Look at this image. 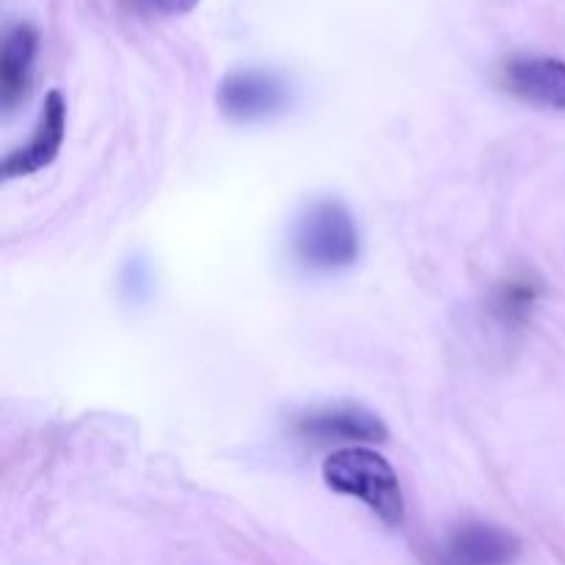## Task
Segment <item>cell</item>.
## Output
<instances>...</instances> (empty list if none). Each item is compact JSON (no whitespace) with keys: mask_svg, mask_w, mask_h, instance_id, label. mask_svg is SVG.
Wrapping results in <instances>:
<instances>
[{"mask_svg":"<svg viewBox=\"0 0 565 565\" xmlns=\"http://www.w3.org/2000/svg\"><path fill=\"white\" fill-rule=\"evenodd\" d=\"M202 0H130L143 14H158V17H180L193 11Z\"/></svg>","mask_w":565,"mask_h":565,"instance_id":"10","label":"cell"},{"mask_svg":"<svg viewBox=\"0 0 565 565\" xmlns=\"http://www.w3.org/2000/svg\"><path fill=\"white\" fill-rule=\"evenodd\" d=\"M36 50L39 33L33 25L20 22V25L6 31L3 50H0V105L6 110L25 99L28 88H31Z\"/></svg>","mask_w":565,"mask_h":565,"instance_id":"8","label":"cell"},{"mask_svg":"<svg viewBox=\"0 0 565 565\" xmlns=\"http://www.w3.org/2000/svg\"><path fill=\"white\" fill-rule=\"evenodd\" d=\"M522 544L494 524H463L445 546V565H511Z\"/></svg>","mask_w":565,"mask_h":565,"instance_id":"7","label":"cell"},{"mask_svg":"<svg viewBox=\"0 0 565 565\" xmlns=\"http://www.w3.org/2000/svg\"><path fill=\"white\" fill-rule=\"evenodd\" d=\"M292 99V88L279 72L248 70L230 72L218 86V108L232 121H263L285 114Z\"/></svg>","mask_w":565,"mask_h":565,"instance_id":"3","label":"cell"},{"mask_svg":"<svg viewBox=\"0 0 565 565\" xmlns=\"http://www.w3.org/2000/svg\"><path fill=\"white\" fill-rule=\"evenodd\" d=\"M323 480L331 491L356 497L384 524H397L406 516L401 480L384 456L367 447H342L323 463Z\"/></svg>","mask_w":565,"mask_h":565,"instance_id":"1","label":"cell"},{"mask_svg":"<svg viewBox=\"0 0 565 565\" xmlns=\"http://www.w3.org/2000/svg\"><path fill=\"white\" fill-rule=\"evenodd\" d=\"M535 298H539V287H535L530 279L508 281V285L500 290V296H497V315H500L502 320L516 323V320L527 318Z\"/></svg>","mask_w":565,"mask_h":565,"instance_id":"9","label":"cell"},{"mask_svg":"<svg viewBox=\"0 0 565 565\" xmlns=\"http://www.w3.org/2000/svg\"><path fill=\"white\" fill-rule=\"evenodd\" d=\"M296 257L309 270H342L356 263L359 257V230L345 204L334 199H320L309 204L296 224L292 235Z\"/></svg>","mask_w":565,"mask_h":565,"instance_id":"2","label":"cell"},{"mask_svg":"<svg viewBox=\"0 0 565 565\" xmlns=\"http://www.w3.org/2000/svg\"><path fill=\"white\" fill-rule=\"evenodd\" d=\"M66 136V103L61 92H50L42 103V114H39L33 136L25 147L14 149L9 158L3 160V180H14V177L36 174V171L47 169L64 143Z\"/></svg>","mask_w":565,"mask_h":565,"instance_id":"6","label":"cell"},{"mask_svg":"<svg viewBox=\"0 0 565 565\" xmlns=\"http://www.w3.org/2000/svg\"><path fill=\"white\" fill-rule=\"evenodd\" d=\"M502 86L524 103L565 110V61L550 55H516L502 64Z\"/></svg>","mask_w":565,"mask_h":565,"instance_id":"5","label":"cell"},{"mask_svg":"<svg viewBox=\"0 0 565 565\" xmlns=\"http://www.w3.org/2000/svg\"><path fill=\"white\" fill-rule=\"evenodd\" d=\"M296 434L315 445H348L359 447L367 441H384L386 425L379 414L367 412L351 403H337V406L312 408L296 419Z\"/></svg>","mask_w":565,"mask_h":565,"instance_id":"4","label":"cell"}]
</instances>
